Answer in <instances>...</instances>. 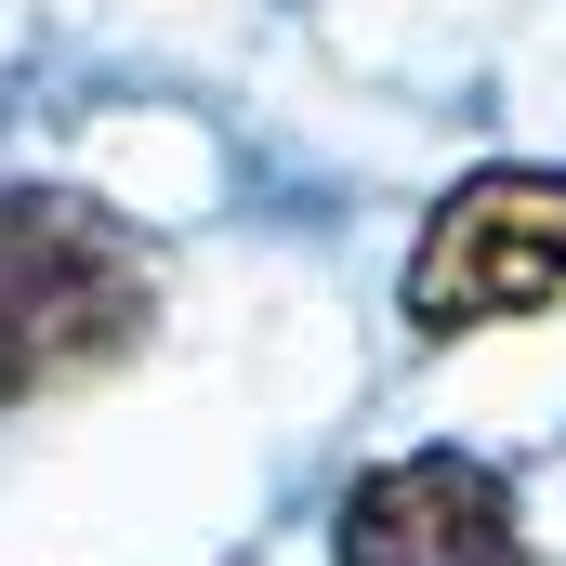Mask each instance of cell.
Listing matches in <instances>:
<instances>
[{"instance_id": "obj_1", "label": "cell", "mask_w": 566, "mask_h": 566, "mask_svg": "<svg viewBox=\"0 0 566 566\" xmlns=\"http://www.w3.org/2000/svg\"><path fill=\"white\" fill-rule=\"evenodd\" d=\"M158 316L145 238L80 198V185H13L0 198V409L66 396L93 369H119Z\"/></svg>"}, {"instance_id": "obj_2", "label": "cell", "mask_w": 566, "mask_h": 566, "mask_svg": "<svg viewBox=\"0 0 566 566\" xmlns=\"http://www.w3.org/2000/svg\"><path fill=\"white\" fill-rule=\"evenodd\" d=\"M409 329L422 343H461V329H501V316H541L566 303V171H527V158H501V171H474V185H448L422 224V251H409Z\"/></svg>"}, {"instance_id": "obj_3", "label": "cell", "mask_w": 566, "mask_h": 566, "mask_svg": "<svg viewBox=\"0 0 566 566\" xmlns=\"http://www.w3.org/2000/svg\"><path fill=\"white\" fill-rule=\"evenodd\" d=\"M329 566H527L514 527V488L461 448H409V461H369L329 514Z\"/></svg>"}]
</instances>
